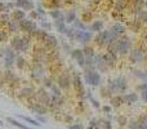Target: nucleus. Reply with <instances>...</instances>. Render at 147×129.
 Here are the masks:
<instances>
[{
	"mask_svg": "<svg viewBox=\"0 0 147 129\" xmlns=\"http://www.w3.org/2000/svg\"><path fill=\"white\" fill-rule=\"evenodd\" d=\"M49 14H50V17H52V18H54V19H58V18H61V17H62V13L59 12V10H57V9L50 10V12H49Z\"/></svg>",
	"mask_w": 147,
	"mask_h": 129,
	"instance_id": "2f4dec72",
	"label": "nucleus"
},
{
	"mask_svg": "<svg viewBox=\"0 0 147 129\" xmlns=\"http://www.w3.org/2000/svg\"><path fill=\"white\" fill-rule=\"evenodd\" d=\"M75 19H76V13H75V10H70V12L64 15V22L66 23H71V22H74Z\"/></svg>",
	"mask_w": 147,
	"mask_h": 129,
	"instance_id": "5701e85b",
	"label": "nucleus"
},
{
	"mask_svg": "<svg viewBox=\"0 0 147 129\" xmlns=\"http://www.w3.org/2000/svg\"><path fill=\"white\" fill-rule=\"evenodd\" d=\"M126 89V81L124 76H117L108 81V90L110 93H124Z\"/></svg>",
	"mask_w": 147,
	"mask_h": 129,
	"instance_id": "7ed1b4c3",
	"label": "nucleus"
},
{
	"mask_svg": "<svg viewBox=\"0 0 147 129\" xmlns=\"http://www.w3.org/2000/svg\"><path fill=\"white\" fill-rule=\"evenodd\" d=\"M75 40L79 41V43L81 44H87L90 41V39H92V32H89V31H85V30H76L75 31Z\"/></svg>",
	"mask_w": 147,
	"mask_h": 129,
	"instance_id": "6e6552de",
	"label": "nucleus"
},
{
	"mask_svg": "<svg viewBox=\"0 0 147 129\" xmlns=\"http://www.w3.org/2000/svg\"><path fill=\"white\" fill-rule=\"evenodd\" d=\"M10 17H12V19H14V21H22V19H25L26 18V12L25 10H22V9H18V8H15V9H13L12 10V14H10Z\"/></svg>",
	"mask_w": 147,
	"mask_h": 129,
	"instance_id": "4468645a",
	"label": "nucleus"
},
{
	"mask_svg": "<svg viewBox=\"0 0 147 129\" xmlns=\"http://www.w3.org/2000/svg\"><path fill=\"white\" fill-rule=\"evenodd\" d=\"M15 66H17L18 70H23L26 67V59L23 58V57L18 56L17 59H15Z\"/></svg>",
	"mask_w": 147,
	"mask_h": 129,
	"instance_id": "393cba45",
	"label": "nucleus"
},
{
	"mask_svg": "<svg viewBox=\"0 0 147 129\" xmlns=\"http://www.w3.org/2000/svg\"><path fill=\"white\" fill-rule=\"evenodd\" d=\"M31 75H32V77H35V79H40V77H43V75H44L43 64H41V63H35Z\"/></svg>",
	"mask_w": 147,
	"mask_h": 129,
	"instance_id": "dca6fc26",
	"label": "nucleus"
},
{
	"mask_svg": "<svg viewBox=\"0 0 147 129\" xmlns=\"http://www.w3.org/2000/svg\"><path fill=\"white\" fill-rule=\"evenodd\" d=\"M111 31H112L116 36H119V35H121V34L124 32V27L121 26V23H115V25H113V27L111 28Z\"/></svg>",
	"mask_w": 147,
	"mask_h": 129,
	"instance_id": "b1692460",
	"label": "nucleus"
},
{
	"mask_svg": "<svg viewBox=\"0 0 147 129\" xmlns=\"http://www.w3.org/2000/svg\"><path fill=\"white\" fill-rule=\"evenodd\" d=\"M13 1H14V0H13Z\"/></svg>",
	"mask_w": 147,
	"mask_h": 129,
	"instance_id": "de8ad7c7",
	"label": "nucleus"
},
{
	"mask_svg": "<svg viewBox=\"0 0 147 129\" xmlns=\"http://www.w3.org/2000/svg\"><path fill=\"white\" fill-rule=\"evenodd\" d=\"M7 13L8 12V8H7V3H3L0 1V13Z\"/></svg>",
	"mask_w": 147,
	"mask_h": 129,
	"instance_id": "c9c22d12",
	"label": "nucleus"
},
{
	"mask_svg": "<svg viewBox=\"0 0 147 129\" xmlns=\"http://www.w3.org/2000/svg\"><path fill=\"white\" fill-rule=\"evenodd\" d=\"M52 85H53L52 80H50V79H48V77H45V79H44V87H46V88H52Z\"/></svg>",
	"mask_w": 147,
	"mask_h": 129,
	"instance_id": "58836bf2",
	"label": "nucleus"
},
{
	"mask_svg": "<svg viewBox=\"0 0 147 129\" xmlns=\"http://www.w3.org/2000/svg\"><path fill=\"white\" fill-rule=\"evenodd\" d=\"M58 87L62 88V89H67V88L70 87V84H71V80H70V76L67 74H61L58 76Z\"/></svg>",
	"mask_w": 147,
	"mask_h": 129,
	"instance_id": "ddd939ff",
	"label": "nucleus"
},
{
	"mask_svg": "<svg viewBox=\"0 0 147 129\" xmlns=\"http://www.w3.org/2000/svg\"><path fill=\"white\" fill-rule=\"evenodd\" d=\"M36 97H38V99H39V102L41 103V105H49V103L52 102V97H50V94H49L48 92H46L44 88H40V89L36 92Z\"/></svg>",
	"mask_w": 147,
	"mask_h": 129,
	"instance_id": "9d476101",
	"label": "nucleus"
},
{
	"mask_svg": "<svg viewBox=\"0 0 147 129\" xmlns=\"http://www.w3.org/2000/svg\"><path fill=\"white\" fill-rule=\"evenodd\" d=\"M0 125H1V121H0Z\"/></svg>",
	"mask_w": 147,
	"mask_h": 129,
	"instance_id": "a18cd8bd",
	"label": "nucleus"
},
{
	"mask_svg": "<svg viewBox=\"0 0 147 129\" xmlns=\"http://www.w3.org/2000/svg\"><path fill=\"white\" fill-rule=\"evenodd\" d=\"M74 87H75V89H76V92H79L80 94H83V93H84V87H83V83H81V80H80V77L77 76V75L74 77Z\"/></svg>",
	"mask_w": 147,
	"mask_h": 129,
	"instance_id": "412c9836",
	"label": "nucleus"
},
{
	"mask_svg": "<svg viewBox=\"0 0 147 129\" xmlns=\"http://www.w3.org/2000/svg\"><path fill=\"white\" fill-rule=\"evenodd\" d=\"M130 41H129L128 38H121L119 39V40H116L113 44H111L110 45V52L111 53H126V52H129V49H130Z\"/></svg>",
	"mask_w": 147,
	"mask_h": 129,
	"instance_id": "f03ea898",
	"label": "nucleus"
},
{
	"mask_svg": "<svg viewBox=\"0 0 147 129\" xmlns=\"http://www.w3.org/2000/svg\"><path fill=\"white\" fill-rule=\"evenodd\" d=\"M94 66L97 67L98 70H101V71H106L108 67L107 64H106L102 56H94Z\"/></svg>",
	"mask_w": 147,
	"mask_h": 129,
	"instance_id": "2eb2a0df",
	"label": "nucleus"
},
{
	"mask_svg": "<svg viewBox=\"0 0 147 129\" xmlns=\"http://www.w3.org/2000/svg\"><path fill=\"white\" fill-rule=\"evenodd\" d=\"M71 57L74 59H76L79 66H81V67L85 66V57H84L83 50H80V49H74V50L71 52Z\"/></svg>",
	"mask_w": 147,
	"mask_h": 129,
	"instance_id": "f8f14e48",
	"label": "nucleus"
},
{
	"mask_svg": "<svg viewBox=\"0 0 147 129\" xmlns=\"http://www.w3.org/2000/svg\"><path fill=\"white\" fill-rule=\"evenodd\" d=\"M7 120L9 121L10 124H13V125H14V126H17V128H19V129H30V128H28V126H26V125H23V124H21L19 121H18V120H14V119H13V118H8Z\"/></svg>",
	"mask_w": 147,
	"mask_h": 129,
	"instance_id": "bb28decb",
	"label": "nucleus"
},
{
	"mask_svg": "<svg viewBox=\"0 0 147 129\" xmlns=\"http://www.w3.org/2000/svg\"><path fill=\"white\" fill-rule=\"evenodd\" d=\"M14 7L26 12V10H32L35 8V4L32 3V0H15Z\"/></svg>",
	"mask_w": 147,
	"mask_h": 129,
	"instance_id": "9b49d317",
	"label": "nucleus"
},
{
	"mask_svg": "<svg viewBox=\"0 0 147 129\" xmlns=\"http://www.w3.org/2000/svg\"><path fill=\"white\" fill-rule=\"evenodd\" d=\"M143 38H144V40H146V41H147V30H146V31H144V34H143Z\"/></svg>",
	"mask_w": 147,
	"mask_h": 129,
	"instance_id": "37998d69",
	"label": "nucleus"
},
{
	"mask_svg": "<svg viewBox=\"0 0 147 129\" xmlns=\"http://www.w3.org/2000/svg\"><path fill=\"white\" fill-rule=\"evenodd\" d=\"M35 30H38V26L30 18H25V19L19 21V31H23L26 34H31Z\"/></svg>",
	"mask_w": 147,
	"mask_h": 129,
	"instance_id": "0eeeda50",
	"label": "nucleus"
},
{
	"mask_svg": "<svg viewBox=\"0 0 147 129\" xmlns=\"http://www.w3.org/2000/svg\"><path fill=\"white\" fill-rule=\"evenodd\" d=\"M141 18H142V21L147 22V12H141Z\"/></svg>",
	"mask_w": 147,
	"mask_h": 129,
	"instance_id": "a19ab883",
	"label": "nucleus"
},
{
	"mask_svg": "<svg viewBox=\"0 0 147 129\" xmlns=\"http://www.w3.org/2000/svg\"><path fill=\"white\" fill-rule=\"evenodd\" d=\"M116 39H117V36H116L112 31L106 30V31H101V32L98 34L97 39H95V43L99 44V45H103V44L111 45V44H113L116 41Z\"/></svg>",
	"mask_w": 147,
	"mask_h": 129,
	"instance_id": "20e7f679",
	"label": "nucleus"
},
{
	"mask_svg": "<svg viewBox=\"0 0 147 129\" xmlns=\"http://www.w3.org/2000/svg\"><path fill=\"white\" fill-rule=\"evenodd\" d=\"M102 22L101 21H94V22L92 23V26H90V28H92V31H97V32H101V30H102Z\"/></svg>",
	"mask_w": 147,
	"mask_h": 129,
	"instance_id": "cd10ccee",
	"label": "nucleus"
},
{
	"mask_svg": "<svg viewBox=\"0 0 147 129\" xmlns=\"http://www.w3.org/2000/svg\"><path fill=\"white\" fill-rule=\"evenodd\" d=\"M54 26H56V28L59 31V32L64 34V30H66V22H64L63 15H62L61 18H58V19H54Z\"/></svg>",
	"mask_w": 147,
	"mask_h": 129,
	"instance_id": "a211bd4d",
	"label": "nucleus"
},
{
	"mask_svg": "<svg viewBox=\"0 0 147 129\" xmlns=\"http://www.w3.org/2000/svg\"><path fill=\"white\" fill-rule=\"evenodd\" d=\"M83 53H84V57H94V54H93V49L89 48V46H85L84 50H83Z\"/></svg>",
	"mask_w": 147,
	"mask_h": 129,
	"instance_id": "473e14b6",
	"label": "nucleus"
},
{
	"mask_svg": "<svg viewBox=\"0 0 147 129\" xmlns=\"http://www.w3.org/2000/svg\"><path fill=\"white\" fill-rule=\"evenodd\" d=\"M124 99H129V101H136L137 99V94L133 93V94H128V95H124Z\"/></svg>",
	"mask_w": 147,
	"mask_h": 129,
	"instance_id": "e433bc0d",
	"label": "nucleus"
},
{
	"mask_svg": "<svg viewBox=\"0 0 147 129\" xmlns=\"http://www.w3.org/2000/svg\"><path fill=\"white\" fill-rule=\"evenodd\" d=\"M41 26H43V27H45L46 30H50V28H52L50 23H48L46 21H44V19H41Z\"/></svg>",
	"mask_w": 147,
	"mask_h": 129,
	"instance_id": "ea45409f",
	"label": "nucleus"
},
{
	"mask_svg": "<svg viewBox=\"0 0 147 129\" xmlns=\"http://www.w3.org/2000/svg\"><path fill=\"white\" fill-rule=\"evenodd\" d=\"M102 57H103V59H105L107 66H112V64L115 63V56H113V53H111V52L106 53L105 56H102Z\"/></svg>",
	"mask_w": 147,
	"mask_h": 129,
	"instance_id": "4be33fe9",
	"label": "nucleus"
},
{
	"mask_svg": "<svg viewBox=\"0 0 147 129\" xmlns=\"http://www.w3.org/2000/svg\"><path fill=\"white\" fill-rule=\"evenodd\" d=\"M57 44H58V40H57L53 35H48L45 39H44V45H45L46 48H49V49L56 48Z\"/></svg>",
	"mask_w": 147,
	"mask_h": 129,
	"instance_id": "f3484780",
	"label": "nucleus"
},
{
	"mask_svg": "<svg viewBox=\"0 0 147 129\" xmlns=\"http://www.w3.org/2000/svg\"><path fill=\"white\" fill-rule=\"evenodd\" d=\"M52 92H53V95H56V97H61V90H59V87H57V85H52Z\"/></svg>",
	"mask_w": 147,
	"mask_h": 129,
	"instance_id": "f704fd0d",
	"label": "nucleus"
},
{
	"mask_svg": "<svg viewBox=\"0 0 147 129\" xmlns=\"http://www.w3.org/2000/svg\"><path fill=\"white\" fill-rule=\"evenodd\" d=\"M84 79H85V83L87 84H90V85H98L101 81V76L98 72H95L94 70H85L84 71Z\"/></svg>",
	"mask_w": 147,
	"mask_h": 129,
	"instance_id": "423d86ee",
	"label": "nucleus"
},
{
	"mask_svg": "<svg viewBox=\"0 0 147 129\" xmlns=\"http://www.w3.org/2000/svg\"><path fill=\"white\" fill-rule=\"evenodd\" d=\"M142 98L144 101H147V90H142Z\"/></svg>",
	"mask_w": 147,
	"mask_h": 129,
	"instance_id": "79ce46f5",
	"label": "nucleus"
},
{
	"mask_svg": "<svg viewBox=\"0 0 147 129\" xmlns=\"http://www.w3.org/2000/svg\"><path fill=\"white\" fill-rule=\"evenodd\" d=\"M31 108H32L34 111H36V112H38V114H40V115H41V114H44V112H45V111H46L45 106H44V105H41V103H34V106H32V107H31Z\"/></svg>",
	"mask_w": 147,
	"mask_h": 129,
	"instance_id": "a878e982",
	"label": "nucleus"
},
{
	"mask_svg": "<svg viewBox=\"0 0 147 129\" xmlns=\"http://www.w3.org/2000/svg\"><path fill=\"white\" fill-rule=\"evenodd\" d=\"M146 7H147V3H146Z\"/></svg>",
	"mask_w": 147,
	"mask_h": 129,
	"instance_id": "49530a36",
	"label": "nucleus"
},
{
	"mask_svg": "<svg viewBox=\"0 0 147 129\" xmlns=\"http://www.w3.org/2000/svg\"><path fill=\"white\" fill-rule=\"evenodd\" d=\"M30 19H36V18H40V14H39L38 12H35V10H31L30 13Z\"/></svg>",
	"mask_w": 147,
	"mask_h": 129,
	"instance_id": "4c0bfd02",
	"label": "nucleus"
},
{
	"mask_svg": "<svg viewBox=\"0 0 147 129\" xmlns=\"http://www.w3.org/2000/svg\"><path fill=\"white\" fill-rule=\"evenodd\" d=\"M3 84H4V83H3V79H1V76H0V88L3 87Z\"/></svg>",
	"mask_w": 147,
	"mask_h": 129,
	"instance_id": "c03bdc74",
	"label": "nucleus"
},
{
	"mask_svg": "<svg viewBox=\"0 0 147 129\" xmlns=\"http://www.w3.org/2000/svg\"><path fill=\"white\" fill-rule=\"evenodd\" d=\"M124 7H125V0H117V1H116L115 9L117 10V12H120V10H123V9H124Z\"/></svg>",
	"mask_w": 147,
	"mask_h": 129,
	"instance_id": "7c9ffc66",
	"label": "nucleus"
},
{
	"mask_svg": "<svg viewBox=\"0 0 147 129\" xmlns=\"http://www.w3.org/2000/svg\"><path fill=\"white\" fill-rule=\"evenodd\" d=\"M28 45H30V36L28 35H25V36L15 35V36H13L12 40H10V48L17 54L26 52Z\"/></svg>",
	"mask_w": 147,
	"mask_h": 129,
	"instance_id": "f257e3e1",
	"label": "nucleus"
},
{
	"mask_svg": "<svg viewBox=\"0 0 147 129\" xmlns=\"http://www.w3.org/2000/svg\"><path fill=\"white\" fill-rule=\"evenodd\" d=\"M35 93V90H34V88L32 87H25V88H22V89L19 90V97L21 98H28V97H31V95Z\"/></svg>",
	"mask_w": 147,
	"mask_h": 129,
	"instance_id": "6ab92c4d",
	"label": "nucleus"
},
{
	"mask_svg": "<svg viewBox=\"0 0 147 129\" xmlns=\"http://www.w3.org/2000/svg\"><path fill=\"white\" fill-rule=\"evenodd\" d=\"M7 25H8V30H9L10 32H18V31H19V22H18V21H14L10 18V21Z\"/></svg>",
	"mask_w": 147,
	"mask_h": 129,
	"instance_id": "aec40b11",
	"label": "nucleus"
},
{
	"mask_svg": "<svg viewBox=\"0 0 147 129\" xmlns=\"http://www.w3.org/2000/svg\"><path fill=\"white\" fill-rule=\"evenodd\" d=\"M146 54H147V52H144L143 48H136L130 53V61L133 63H138V62H141L146 57Z\"/></svg>",
	"mask_w": 147,
	"mask_h": 129,
	"instance_id": "1a4fd4ad",
	"label": "nucleus"
},
{
	"mask_svg": "<svg viewBox=\"0 0 147 129\" xmlns=\"http://www.w3.org/2000/svg\"><path fill=\"white\" fill-rule=\"evenodd\" d=\"M18 54L13 50L10 46L5 48V54H4V67L7 70H10L15 63V59H17Z\"/></svg>",
	"mask_w": 147,
	"mask_h": 129,
	"instance_id": "39448f33",
	"label": "nucleus"
},
{
	"mask_svg": "<svg viewBox=\"0 0 147 129\" xmlns=\"http://www.w3.org/2000/svg\"><path fill=\"white\" fill-rule=\"evenodd\" d=\"M74 25H75V27H76V30H85V26H84V23H83L81 21L75 19L74 21Z\"/></svg>",
	"mask_w": 147,
	"mask_h": 129,
	"instance_id": "72a5a7b5",
	"label": "nucleus"
},
{
	"mask_svg": "<svg viewBox=\"0 0 147 129\" xmlns=\"http://www.w3.org/2000/svg\"><path fill=\"white\" fill-rule=\"evenodd\" d=\"M19 118L21 119H23L25 121H27V123H30L31 125H35V126H40V124L38 123L36 120H34V119H31V118H28V116H25V115H19Z\"/></svg>",
	"mask_w": 147,
	"mask_h": 129,
	"instance_id": "c85d7f7f",
	"label": "nucleus"
},
{
	"mask_svg": "<svg viewBox=\"0 0 147 129\" xmlns=\"http://www.w3.org/2000/svg\"><path fill=\"white\" fill-rule=\"evenodd\" d=\"M75 31H76V30H75V28H72V27H66L64 34H66L70 39H74L75 38Z\"/></svg>",
	"mask_w": 147,
	"mask_h": 129,
	"instance_id": "c756f323",
	"label": "nucleus"
}]
</instances>
